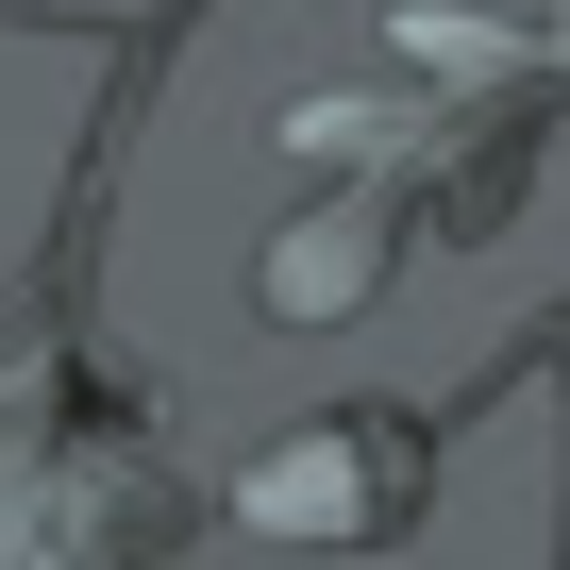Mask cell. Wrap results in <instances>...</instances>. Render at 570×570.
I'll return each instance as SVG.
<instances>
[{"label": "cell", "instance_id": "obj_2", "mask_svg": "<svg viewBox=\"0 0 570 570\" xmlns=\"http://www.w3.org/2000/svg\"><path fill=\"white\" fill-rule=\"evenodd\" d=\"M353 268H370V218H320L303 252H268V303H303V320H320V303H336Z\"/></svg>", "mask_w": 570, "mask_h": 570}, {"label": "cell", "instance_id": "obj_1", "mask_svg": "<svg viewBox=\"0 0 570 570\" xmlns=\"http://www.w3.org/2000/svg\"><path fill=\"white\" fill-rule=\"evenodd\" d=\"M252 520L268 537H403L420 520V436L403 420H320L252 470Z\"/></svg>", "mask_w": 570, "mask_h": 570}]
</instances>
